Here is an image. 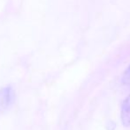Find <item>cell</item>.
<instances>
[{"label":"cell","instance_id":"cell-1","mask_svg":"<svg viewBox=\"0 0 130 130\" xmlns=\"http://www.w3.org/2000/svg\"><path fill=\"white\" fill-rule=\"evenodd\" d=\"M15 100V91L11 86H5L0 89V113L11 108Z\"/></svg>","mask_w":130,"mask_h":130},{"label":"cell","instance_id":"cell-2","mask_svg":"<svg viewBox=\"0 0 130 130\" xmlns=\"http://www.w3.org/2000/svg\"><path fill=\"white\" fill-rule=\"evenodd\" d=\"M121 121L125 127L130 126V95L125 99L121 107Z\"/></svg>","mask_w":130,"mask_h":130},{"label":"cell","instance_id":"cell-3","mask_svg":"<svg viewBox=\"0 0 130 130\" xmlns=\"http://www.w3.org/2000/svg\"><path fill=\"white\" fill-rule=\"evenodd\" d=\"M122 82L126 85H130V66L124 73L123 77H122Z\"/></svg>","mask_w":130,"mask_h":130}]
</instances>
